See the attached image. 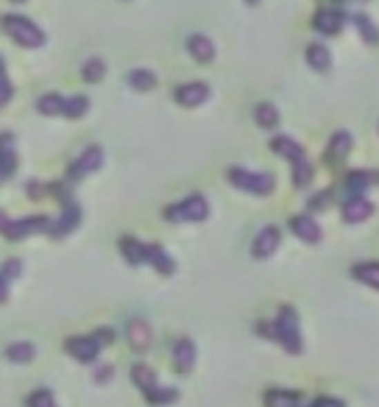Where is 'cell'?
<instances>
[{"instance_id":"43","label":"cell","mask_w":379,"mask_h":407,"mask_svg":"<svg viewBox=\"0 0 379 407\" xmlns=\"http://www.w3.org/2000/svg\"><path fill=\"white\" fill-rule=\"evenodd\" d=\"M3 67H6V64H3V56H0V70H3Z\"/></svg>"},{"instance_id":"14","label":"cell","mask_w":379,"mask_h":407,"mask_svg":"<svg viewBox=\"0 0 379 407\" xmlns=\"http://www.w3.org/2000/svg\"><path fill=\"white\" fill-rule=\"evenodd\" d=\"M290 229L301 240H304V243H318L321 240V226L315 224L313 215H295V218H290Z\"/></svg>"},{"instance_id":"17","label":"cell","mask_w":379,"mask_h":407,"mask_svg":"<svg viewBox=\"0 0 379 407\" xmlns=\"http://www.w3.org/2000/svg\"><path fill=\"white\" fill-rule=\"evenodd\" d=\"M120 251H123V257H126L131 265L148 262V246L139 243L137 237H123V240H120Z\"/></svg>"},{"instance_id":"44","label":"cell","mask_w":379,"mask_h":407,"mask_svg":"<svg viewBox=\"0 0 379 407\" xmlns=\"http://www.w3.org/2000/svg\"><path fill=\"white\" fill-rule=\"evenodd\" d=\"M249 3H257V0H249Z\"/></svg>"},{"instance_id":"22","label":"cell","mask_w":379,"mask_h":407,"mask_svg":"<svg viewBox=\"0 0 379 407\" xmlns=\"http://www.w3.org/2000/svg\"><path fill=\"white\" fill-rule=\"evenodd\" d=\"M329 61H332V56H329V50L324 45H310L307 48V64L313 67V70L327 73L329 70Z\"/></svg>"},{"instance_id":"37","label":"cell","mask_w":379,"mask_h":407,"mask_svg":"<svg viewBox=\"0 0 379 407\" xmlns=\"http://www.w3.org/2000/svg\"><path fill=\"white\" fill-rule=\"evenodd\" d=\"M12 101V84H9V76L6 70H0V109Z\"/></svg>"},{"instance_id":"20","label":"cell","mask_w":379,"mask_h":407,"mask_svg":"<svg viewBox=\"0 0 379 407\" xmlns=\"http://www.w3.org/2000/svg\"><path fill=\"white\" fill-rule=\"evenodd\" d=\"M313 26L321 31V34H338L340 31V26H343V17H340V12H318L315 14V20H313Z\"/></svg>"},{"instance_id":"4","label":"cell","mask_w":379,"mask_h":407,"mask_svg":"<svg viewBox=\"0 0 379 407\" xmlns=\"http://www.w3.org/2000/svg\"><path fill=\"white\" fill-rule=\"evenodd\" d=\"M229 181L237 190H246V192H254V195H265V192L273 190V176L271 173H254V170H246V168H232Z\"/></svg>"},{"instance_id":"25","label":"cell","mask_w":379,"mask_h":407,"mask_svg":"<svg viewBox=\"0 0 379 407\" xmlns=\"http://www.w3.org/2000/svg\"><path fill=\"white\" fill-rule=\"evenodd\" d=\"M131 379H134V385L142 388L145 393L157 388V374H154V368H148V366H134V368H131Z\"/></svg>"},{"instance_id":"29","label":"cell","mask_w":379,"mask_h":407,"mask_svg":"<svg viewBox=\"0 0 379 407\" xmlns=\"http://www.w3.org/2000/svg\"><path fill=\"white\" fill-rule=\"evenodd\" d=\"M293 181L298 187H307L313 181V165L307 162V157H298L293 159Z\"/></svg>"},{"instance_id":"23","label":"cell","mask_w":379,"mask_h":407,"mask_svg":"<svg viewBox=\"0 0 379 407\" xmlns=\"http://www.w3.org/2000/svg\"><path fill=\"white\" fill-rule=\"evenodd\" d=\"M271 148L276 151V154H282L284 159H298V157H304V148H301L295 140H290V137H273V143H271Z\"/></svg>"},{"instance_id":"18","label":"cell","mask_w":379,"mask_h":407,"mask_svg":"<svg viewBox=\"0 0 379 407\" xmlns=\"http://www.w3.org/2000/svg\"><path fill=\"white\" fill-rule=\"evenodd\" d=\"M351 151V134L349 131H338L335 137H332V143H329V151H327V159L332 162V165H338V162H343V157Z\"/></svg>"},{"instance_id":"34","label":"cell","mask_w":379,"mask_h":407,"mask_svg":"<svg viewBox=\"0 0 379 407\" xmlns=\"http://www.w3.org/2000/svg\"><path fill=\"white\" fill-rule=\"evenodd\" d=\"M376 181H379V173H351L349 176V190L362 192L368 184H376Z\"/></svg>"},{"instance_id":"38","label":"cell","mask_w":379,"mask_h":407,"mask_svg":"<svg viewBox=\"0 0 379 407\" xmlns=\"http://www.w3.org/2000/svg\"><path fill=\"white\" fill-rule=\"evenodd\" d=\"M20 270H23V262H20V259H9V262L3 265V274H0V277L9 282V279H17V277H20Z\"/></svg>"},{"instance_id":"1","label":"cell","mask_w":379,"mask_h":407,"mask_svg":"<svg viewBox=\"0 0 379 407\" xmlns=\"http://www.w3.org/2000/svg\"><path fill=\"white\" fill-rule=\"evenodd\" d=\"M0 26H3V31L17 45H23V48H39V45H45V31L34 20H28L23 14H6L3 20H0Z\"/></svg>"},{"instance_id":"33","label":"cell","mask_w":379,"mask_h":407,"mask_svg":"<svg viewBox=\"0 0 379 407\" xmlns=\"http://www.w3.org/2000/svg\"><path fill=\"white\" fill-rule=\"evenodd\" d=\"M145 399L150 401V404H171V401H176L179 399V393L173 390V388H154V390H148L145 393Z\"/></svg>"},{"instance_id":"16","label":"cell","mask_w":379,"mask_h":407,"mask_svg":"<svg viewBox=\"0 0 379 407\" xmlns=\"http://www.w3.org/2000/svg\"><path fill=\"white\" fill-rule=\"evenodd\" d=\"M187 50H190V56H193L195 61H201V64H206V61L215 59V45H212V39L204 37V34H193V37L187 39Z\"/></svg>"},{"instance_id":"36","label":"cell","mask_w":379,"mask_h":407,"mask_svg":"<svg viewBox=\"0 0 379 407\" xmlns=\"http://www.w3.org/2000/svg\"><path fill=\"white\" fill-rule=\"evenodd\" d=\"M28 407H59V404L53 401V393L42 388V390H34L28 396Z\"/></svg>"},{"instance_id":"21","label":"cell","mask_w":379,"mask_h":407,"mask_svg":"<svg viewBox=\"0 0 379 407\" xmlns=\"http://www.w3.org/2000/svg\"><path fill=\"white\" fill-rule=\"evenodd\" d=\"M351 277L379 290V262H362V265H354V268H351Z\"/></svg>"},{"instance_id":"30","label":"cell","mask_w":379,"mask_h":407,"mask_svg":"<svg viewBox=\"0 0 379 407\" xmlns=\"http://www.w3.org/2000/svg\"><path fill=\"white\" fill-rule=\"evenodd\" d=\"M81 76H84V81L98 84V81L106 76V67H104V61H101V59H87V61H84V67H81Z\"/></svg>"},{"instance_id":"19","label":"cell","mask_w":379,"mask_h":407,"mask_svg":"<svg viewBox=\"0 0 379 407\" xmlns=\"http://www.w3.org/2000/svg\"><path fill=\"white\" fill-rule=\"evenodd\" d=\"M126 81H128L137 92H148V90L157 87V76L150 73V70H145V67H137V70H131V73L126 76Z\"/></svg>"},{"instance_id":"12","label":"cell","mask_w":379,"mask_h":407,"mask_svg":"<svg viewBox=\"0 0 379 407\" xmlns=\"http://www.w3.org/2000/svg\"><path fill=\"white\" fill-rule=\"evenodd\" d=\"M206 98H209V87L201 84V81H193V84H184V87L176 90V103H182V106H187V109L201 106Z\"/></svg>"},{"instance_id":"35","label":"cell","mask_w":379,"mask_h":407,"mask_svg":"<svg viewBox=\"0 0 379 407\" xmlns=\"http://www.w3.org/2000/svg\"><path fill=\"white\" fill-rule=\"evenodd\" d=\"M354 26L360 28V34H362L368 42H376V39H379V31L373 28V23H371L365 14H354Z\"/></svg>"},{"instance_id":"13","label":"cell","mask_w":379,"mask_h":407,"mask_svg":"<svg viewBox=\"0 0 379 407\" xmlns=\"http://www.w3.org/2000/svg\"><path fill=\"white\" fill-rule=\"evenodd\" d=\"M17 168V143L6 131L0 134V176H12Z\"/></svg>"},{"instance_id":"28","label":"cell","mask_w":379,"mask_h":407,"mask_svg":"<svg viewBox=\"0 0 379 407\" xmlns=\"http://www.w3.org/2000/svg\"><path fill=\"white\" fill-rule=\"evenodd\" d=\"M148 262L157 270H162V274H173V259L165 254L162 246H148Z\"/></svg>"},{"instance_id":"3","label":"cell","mask_w":379,"mask_h":407,"mask_svg":"<svg viewBox=\"0 0 379 407\" xmlns=\"http://www.w3.org/2000/svg\"><path fill=\"white\" fill-rule=\"evenodd\" d=\"M209 215V204L204 195H190L179 204H173V207L165 210V218L171 224H190V221H204Z\"/></svg>"},{"instance_id":"41","label":"cell","mask_w":379,"mask_h":407,"mask_svg":"<svg viewBox=\"0 0 379 407\" xmlns=\"http://www.w3.org/2000/svg\"><path fill=\"white\" fill-rule=\"evenodd\" d=\"M0 301H6V279L0 277Z\"/></svg>"},{"instance_id":"5","label":"cell","mask_w":379,"mask_h":407,"mask_svg":"<svg viewBox=\"0 0 379 407\" xmlns=\"http://www.w3.org/2000/svg\"><path fill=\"white\" fill-rule=\"evenodd\" d=\"M50 226H53L50 218L34 215V218H23V221H9L3 235L9 240H23V237H31V235H45V232H50Z\"/></svg>"},{"instance_id":"31","label":"cell","mask_w":379,"mask_h":407,"mask_svg":"<svg viewBox=\"0 0 379 407\" xmlns=\"http://www.w3.org/2000/svg\"><path fill=\"white\" fill-rule=\"evenodd\" d=\"M254 117H257V123H260L262 128H273V126L279 123V109H276L273 103H260L257 112H254Z\"/></svg>"},{"instance_id":"39","label":"cell","mask_w":379,"mask_h":407,"mask_svg":"<svg viewBox=\"0 0 379 407\" xmlns=\"http://www.w3.org/2000/svg\"><path fill=\"white\" fill-rule=\"evenodd\" d=\"M315 407H343V401H335V399H321V401H315Z\"/></svg>"},{"instance_id":"10","label":"cell","mask_w":379,"mask_h":407,"mask_svg":"<svg viewBox=\"0 0 379 407\" xmlns=\"http://www.w3.org/2000/svg\"><path fill=\"white\" fill-rule=\"evenodd\" d=\"M193 366H195V344L190 337H179V344L173 346V368L179 374H187L193 371Z\"/></svg>"},{"instance_id":"42","label":"cell","mask_w":379,"mask_h":407,"mask_svg":"<svg viewBox=\"0 0 379 407\" xmlns=\"http://www.w3.org/2000/svg\"><path fill=\"white\" fill-rule=\"evenodd\" d=\"M6 226H9V218H6V215H3V212H0V232H3V229H6Z\"/></svg>"},{"instance_id":"27","label":"cell","mask_w":379,"mask_h":407,"mask_svg":"<svg viewBox=\"0 0 379 407\" xmlns=\"http://www.w3.org/2000/svg\"><path fill=\"white\" fill-rule=\"evenodd\" d=\"M265 407H298V393L293 390H268Z\"/></svg>"},{"instance_id":"7","label":"cell","mask_w":379,"mask_h":407,"mask_svg":"<svg viewBox=\"0 0 379 407\" xmlns=\"http://www.w3.org/2000/svg\"><path fill=\"white\" fill-rule=\"evenodd\" d=\"M64 349L79 360V363H93L95 357H98V352H101V344L95 341V335L93 337H84V335H75V337H70V341L64 344Z\"/></svg>"},{"instance_id":"9","label":"cell","mask_w":379,"mask_h":407,"mask_svg":"<svg viewBox=\"0 0 379 407\" xmlns=\"http://www.w3.org/2000/svg\"><path fill=\"white\" fill-rule=\"evenodd\" d=\"M79 221H81V210H79V204L64 201V212H61V218H59V221H53L50 235H53V237H64V235H70L75 226H79Z\"/></svg>"},{"instance_id":"26","label":"cell","mask_w":379,"mask_h":407,"mask_svg":"<svg viewBox=\"0 0 379 407\" xmlns=\"http://www.w3.org/2000/svg\"><path fill=\"white\" fill-rule=\"evenodd\" d=\"M37 109H39L42 115H48V117H59V115L64 112V98L56 95V92H48V95H42V98L37 101Z\"/></svg>"},{"instance_id":"2","label":"cell","mask_w":379,"mask_h":407,"mask_svg":"<svg viewBox=\"0 0 379 407\" xmlns=\"http://www.w3.org/2000/svg\"><path fill=\"white\" fill-rule=\"evenodd\" d=\"M262 329H265V332H273V335H276V341H279L287 352H293V355H298V352H301V332H298V318H295V310L282 307L279 321H276L273 326H265V324H262Z\"/></svg>"},{"instance_id":"32","label":"cell","mask_w":379,"mask_h":407,"mask_svg":"<svg viewBox=\"0 0 379 407\" xmlns=\"http://www.w3.org/2000/svg\"><path fill=\"white\" fill-rule=\"evenodd\" d=\"M87 109H90V101L87 98H64V117H84L87 115Z\"/></svg>"},{"instance_id":"40","label":"cell","mask_w":379,"mask_h":407,"mask_svg":"<svg viewBox=\"0 0 379 407\" xmlns=\"http://www.w3.org/2000/svg\"><path fill=\"white\" fill-rule=\"evenodd\" d=\"M109 377H112V368H101V371H98V382H106Z\"/></svg>"},{"instance_id":"8","label":"cell","mask_w":379,"mask_h":407,"mask_svg":"<svg viewBox=\"0 0 379 407\" xmlns=\"http://www.w3.org/2000/svg\"><path fill=\"white\" fill-rule=\"evenodd\" d=\"M126 335H128V344H131L134 352H145V349H150V344H154L150 326L142 318H131L128 326H126Z\"/></svg>"},{"instance_id":"6","label":"cell","mask_w":379,"mask_h":407,"mask_svg":"<svg viewBox=\"0 0 379 407\" xmlns=\"http://www.w3.org/2000/svg\"><path fill=\"white\" fill-rule=\"evenodd\" d=\"M101 165H104V151H101L98 146L87 148L79 159L72 162V168H70V181H79V179H84V176H90V173H95Z\"/></svg>"},{"instance_id":"15","label":"cell","mask_w":379,"mask_h":407,"mask_svg":"<svg viewBox=\"0 0 379 407\" xmlns=\"http://www.w3.org/2000/svg\"><path fill=\"white\" fill-rule=\"evenodd\" d=\"M276 248H279V229H276V226H265V229L257 235L251 251H254L257 259H265V257H271Z\"/></svg>"},{"instance_id":"24","label":"cell","mask_w":379,"mask_h":407,"mask_svg":"<svg viewBox=\"0 0 379 407\" xmlns=\"http://www.w3.org/2000/svg\"><path fill=\"white\" fill-rule=\"evenodd\" d=\"M34 355H37V349H34V344H28V341L12 344V346L6 349V360H9V363H31Z\"/></svg>"},{"instance_id":"11","label":"cell","mask_w":379,"mask_h":407,"mask_svg":"<svg viewBox=\"0 0 379 407\" xmlns=\"http://www.w3.org/2000/svg\"><path fill=\"white\" fill-rule=\"evenodd\" d=\"M371 212H373V204H371L368 198H362V195L349 198V201L343 204V221H346V224H362V221L371 218Z\"/></svg>"}]
</instances>
